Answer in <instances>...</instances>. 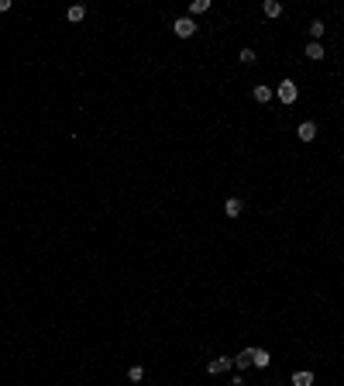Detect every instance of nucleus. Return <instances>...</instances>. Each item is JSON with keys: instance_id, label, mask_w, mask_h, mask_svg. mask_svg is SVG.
Segmentation results:
<instances>
[{"instance_id": "1", "label": "nucleus", "mask_w": 344, "mask_h": 386, "mask_svg": "<svg viewBox=\"0 0 344 386\" xmlns=\"http://www.w3.org/2000/svg\"><path fill=\"white\" fill-rule=\"evenodd\" d=\"M275 96H279L282 104H293V100L300 96V90H296V83H289V79H282V83H279V90H275Z\"/></svg>"}, {"instance_id": "2", "label": "nucleus", "mask_w": 344, "mask_h": 386, "mask_svg": "<svg viewBox=\"0 0 344 386\" xmlns=\"http://www.w3.org/2000/svg\"><path fill=\"white\" fill-rule=\"evenodd\" d=\"M172 31H176L179 38H190L193 31H196V24H193V18H179L176 24H172Z\"/></svg>"}, {"instance_id": "3", "label": "nucleus", "mask_w": 344, "mask_h": 386, "mask_svg": "<svg viewBox=\"0 0 344 386\" xmlns=\"http://www.w3.org/2000/svg\"><path fill=\"white\" fill-rule=\"evenodd\" d=\"M241 211H245L241 197H227V200H224V214H227V217H238Z\"/></svg>"}, {"instance_id": "4", "label": "nucleus", "mask_w": 344, "mask_h": 386, "mask_svg": "<svg viewBox=\"0 0 344 386\" xmlns=\"http://www.w3.org/2000/svg\"><path fill=\"white\" fill-rule=\"evenodd\" d=\"M234 366L238 369H248V366H255V348H245L238 359H234Z\"/></svg>"}, {"instance_id": "5", "label": "nucleus", "mask_w": 344, "mask_h": 386, "mask_svg": "<svg viewBox=\"0 0 344 386\" xmlns=\"http://www.w3.org/2000/svg\"><path fill=\"white\" fill-rule=\"evenodd\" d=\"M231 366H234V359H213L210 366H207V372H213V376H217V372H227Z\"/></svg>"}, {"instance_id": "6", "label": "nucleus", "mask_w": 344, "mask_h": 386, "mask_svg": "<svg viewBox=\"0 0 344 386\" xmlns=\"http://www.w3.org/2000/svg\"><path fill=\"white\" fill-rule=\"evenodd\" d=\"M300 138H303V141H313V138H317V124H313V121H303V124H300Z\"/></svg>"}, {"instance_id": "7", "label": "nucleus", "mask_w": 344, "mask_h": 386, "mask_svg": "<svg viewBox=\"0 0 344 386\" xmlns=\"http://www.w3.org/2000/svg\"><path fill=\"white\" fill-rule=\"evenodd\" d=\"M293 386H313V372H306V369H300V372L293 376Z\"/></svg>"}, {"instance_id": "8", "label": "nucleus", "mask_w": 344, "mask_h": 386, "mask_svg": "<svg viewBox=\"0 0 344 386\" xmlns=\"http://www.w3.org/2000/svg\"><path fill=\"white\" fill-rule=\"evenodd\" d=\"M265 14L268 18H282V4L279 0H265Z\"/></svg>"}, {"instance_id": "9", "label": "nucleus", "mask_w": 344, "mask_h": 386, "mask_svg": "<svg viewBox=\"0 0 344 386\" xmlns=\"http://www.w3.org/2000/svg\"><path fill=\"white\" fill-rule=\"evenodd\" d=\"M268 362H272V355H268L265 348H255V366H258V369H265Z\"/></svg>"}, {"instance_id": "10", "label": "nucleus", "mask_w": 344, "mask_h": 386, "mask_svg": "<svg viewBox=\"0 0 344 386\" xmlns=\"http://www.w3.org/2000/svg\"><path fill=\"white\" fill-rule=\"evenodd\" d=\"M207 7H210V0H193V4H190V18H196V14H203Z\"/></svg>"}, {"instance_id": "11", "label": "nucleus", "mask_w": 344, "mask_h": 386, "mask_svg": "<svg viewBox=\"0 0 344 386\" xmlns=\"http://www.w3.org/2000/svg\"><path fill=\"white\" fill-rule=\"evenodd\" d=\"M306 56L310 59H324V45H320V41H310V45H306Z\"/></svg>"}, {"instance_id": "12", "label": "nucleus", "mask_w": 344, "mask_h": 386, "mask_svg": "<svg viewBox=\"0 0 344 386\" xmlns=\"http://www.w3.org/2000/svg\"><path fill=\"white\" fill-rule=\"evenodd\" d=\"M255 100H258V104H268V100H272V90H268V86H255Z\"/></svg>"}, {"instance_id": "13", "label": "nucleus", "mask_w": 344, "mask_h": 386, "mask_svg": "<svg viewBox=\"0 0 344 386\" xmlns=\"http://www.w3.org/2000/svg\"><path fill=\"white\" fill-rule=\"evenodd\" d=\"M128 379H131V383H141V379H145V369H141V366H131Z\"/></svg>"}, {"instance_id": "14", "label": "nucleus", "mask_w": 344, "mask_h": 386, "mask_svg": "<svg viewBox=\"0 0 344 386\" xmlns=\"http://www.w3.org/2000/svg\"><path fill=\"white\" fill-rule=\"evenodd\" d=\"M320 35H324V21H313V24H310V38L317 41Z\"/></svg>"}, {"instance_id": "15", "label": "nucleus", "mask_w": 344, "mask_h": 386, "mask_svg": "<svg viewBox=\"0 0 344 386\" xmlns=\"http://www.w3.org/2000/svg\"><path fill=\"white\" fill-rule=\"evenodd\" d=\"M241 62L251 66V62H255V49H241Z\"/></svg>"}, {"instance_id": "16", "label": "nucleus", "mask_w": 344, "mask_h": 386, "mask_svg": "<svg viewBox=\"0 0 344 386\" xmlns=\"http://www.w3.org/2000/svg\"><path fill=\"white\" fill-rule=\"evenodd\" d=\"M83 14H86L83 7H69V21H83Z\"/></svg>"}, {"instance_id": "17", "label": "nucleus", "mask_w": 344, "mask_h": 386, "mask_svg": "<svg viewBox=\"0 0 344 386\" xmlns=\"http://www.w3.org/2000/svg\"><path fill=\"white\" fill-rule=\"evenodd\" d=\"M4 11H11V0H0V14H4Z\"/></svg>"}, {"instance_id": "18", "label": "nucleus", "mask_w": 344, "mask_h": 386, "mask_svg": "<svg viewBox=\"0 0 344 386\" xmlns=\"http://www.w3.org/2000/svg\"><path fill=\"white\" fill-rule=\"evenodd\" d=\"M231 386H241V379H234V383H231Z\"/></svg>"}]
</instances>
